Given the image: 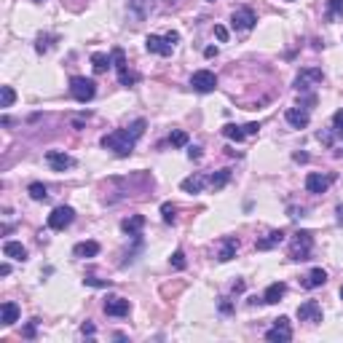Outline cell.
<instances>
[{"instance_id": "17", "label": "cell", "mask_w": 343, "mask_h": 343, "mask_svg": "<svg viewBox=\"0 0 343 343\" xmlns=\"http://www.w3.org/2000/svg\"><path fill=\"white\" fill-rule=\"evenodd\" d=\"M0 322H3L6 327H11V325L19 322V306L14 300H6L3 306H0Z\"/></svg>"}, {"instance_id": "20", "label": "cell", "mask_w": 343, "mask_h": 343, "mask_svg": "<svg viewBox=\"0 0 343 343\" xmlns=\"http://www.w3.org/2000/svg\"><path fill=\"white\" fill-rule=\"evenodd\" d=\"M284 292H287V284H284V282H273V284H268V290H265L263 303H279L284 298Z\"/></svg>"}, {"instance_id": "30", "label": "cell", "mask_w": 343, "mask_h": 343, "mask_svg": "<svg viewBox=\"0 0 343 343\" xmlns=\"http://www.w3.org/2000/svg\"><path fill=\"white\" fill-rule=\"evenodd\" d=\"M169 142H172V145H175V148H185V145H188V134H185L183 129H172V134H169Z\"/></svg>"}, {"instance_id": "37", "label": "cell", "mask_w": 343, "mask_h": 343, "mask_svg": "<svg viewBox=\"0 0 343 343\" xmlns=\"http://www.w3.org/2000/svg\"><path fill=\"white\" fill-rule=\"evenodd\" d=\"M188 158H190V161H201V148H198V145H190V148H188Z\"/></svg>"}, {"instance_id": "54", "label": "cell", "mask_w": 343, "mask_h": 343, "mask_svg": "<svg viewBox=\"0 0 343 343\" xmlns=\"http://www.w3.org/2000/svg\"><path fill=\"white\" fill-rule=\"evenodd\" d=\"M340 153H343V150H340Z\"/></svg>"}, {"instance_id": "4", "label": "cell", "mask_w": 343, "mask_h": 343, "mask_svg": "<svg viewBox=\"0 0 343 343\" xmlns=\"http://www.w3.org/2000/svg\"><path fill=\"white\" fill-rule=\"evenodd\" d=\"M113 64H116V70H118V81L121 86H134L140 81V75L137 73H129L126 67V54H123V49H113Z\"/></svg>"}, {"instance_id": "9", "label": "cell", "mask_w": 343, "mask_h": 343, "mask_svg": "<svg viewBox=\"0 0 343 343\" xmlns=\"http://www.w3.org/2000/svg\"><path fill=\"white\" fill-rule=\"evenodd\" d=\"M265 340H271V343H287V340H292L290 319H287V317L273 319V327H271L268 332H265Z\"/></svg>"}, {"instance_id": "10", "label": "cell", "mask_w": 343, "mask_h": 343, "mask_svg": "<svg viewBox=\"0 0 343 343\" xmlns=\"http://www.w3.org/2000/svg\"><path fill=\"white\" fill-rule=\"evenodd\" d=\"M298 319L300 322H308V325H319L322 322V306L317 300H306L298 306Z\"/></svg>"}, {"instance_id": "26", "label": "cell", "mask_w": 343, "mask_h": 343, "mask_svg": "<svg viewBox=\"0 0 343 343\" xmlns=\"http://www.w3.org/2000/svg\"><path fill=\"white\" fill-rule=\"evenodd\" d=\"M223 137L233 140V142H244L247 131H244V126H236V123H225V126H223Z\"/></svg>"}, {"instance_id": "18", "label": "cell", "mask_w": 343, "mask_h": 343, "mask_svg": "<svg viewBox=\"0 0 343 343\" xmlns=\"http://www.w3.org/2000/svg\"><path fill=\"white\" fill-rule=\"evenodd\" d=\"M236 250H239V239H236V236H225V239H223V247H220V255H217V260H220V263L233 260Z\"/></svg>"}, {"instance_id": "14", "label": "cell", "mask_w": 343, "mask_h": 343, "mask_svg": "<svg viewBox=\"0 0 343 343\" xmlns=\"http://www.w3.org/2000/svg\"><path fill=\"white\" fill-rule=\"evenodd\" d=\"M145 49H148L150 54H158V56H172L175 46H172V43L166 41V38H161V35H148Z\"/></svg>"}, {"instance_id": "49", "label": "cell", "mask_w": 343, "mask_h": 343, "mask_svg": "<svg viewBox=\"0 0 343 343\" xmlns=\"http://www.w3.org/2000/svg\"><path fill=\"white\" fill-rule=\"evenodd\" d=\"M338 220H340V223H343V204H340V207H338Z\"/></svg>"}, {"instance_id": "36", "label": "cell", "mask_w": 343, "mask_h": 343, "mask_svg": "<svg viewBox=\"0 0 343 343\" xmlns=\"http://www.w3.org/2000/svg\"><path fill=\"white\" fill-rule=\"evenodd\" d=\"M89 287H110V282H105V279H97V276H86L83 279Z\"/></svg>"}, {"instance_id": "28", "label": "cell", "mask_w": 343, "mask_h": 343, "mask_svg": "<svg viewBox=\"0 0 343 343\" xmlns=\"http://www.w3.org/2000/svg\"><path fill=\"white\" fill-rule=\"evenodd\" d=\"M27 193H30L32 201H46V198H49V188H46L43 183H32L30 188H27Z\"/></svg>"}, {"instance_id": "19", "label": "cell", "mask_w": 343, "mask_h": 343, "mask_svg": "<svg viewBox=\"0 0 343 343\" xmlns=\"http://www.w3.org/2000/svg\"><path fill=\"white\" fill-rule=\"evenodd\" d=\"M204 185H207V177H204V175H198V172H196V175L185 177V180H183V185H180V188H183L185 193H201V190H204Z\"/></svg>"}, {"instance_id": "1", "label": "cell", "mask_w": 343, "mask_h": 343, "mask_svg": "<svg viewBox=\"0 0 343 343\" xmlns=\"http://www.w3.org/2000/svg\"><path fill=\"white\" fill-rule=\"evenodd\" d=\"M145 126H148L145 118H137L129 129H116V131H110V134H105V137L99 140V145L108 148V150H113V153L121 156V158H126V156H131V150H134L137 140L145 134Z\"/></svg>"}, {"instance_id": "38", "label": "cell", "mask_w": 343, "mask_h": 343, "mask_svg": "<svg viewBox=\"0 0 343 343\" xmlns=\"http://www.w3.org/2000/svg\"><path fill=\"white\" fill-rule=\"evenodd\" d=\"M35 327H38V319H30L24 327V338H35Z\"/></svg>"}, {"instance_id": "52", "label": "cell", "mask_w": 343, "mask_h": 343, "mask_svg": "<svg viewBox=\"0 0 343 343\" xmlns=\"http://www.w3.org/2000/svg\"><path fill=\"white\" fill-rule=\"evenodd\" d=\"M35 3H43V0H35Z\"/></svg>"}, {"instance_id": "22", "label": "cell", "mask_w": 343, "mask_h": 343, "mask_svg": "<svg viewBox=\"0 0 343 343\" xmlns=\"http://www.w3.org/2000/svg\"><path fill=\"white\" fill-rule=\"evenodd\" d=\"M327 282V271L325 268H314L306 279H303V287L306 290H317V287H322V284Z\"/></svg>"}, {"instance_id": "46", "label": "cell", "mask_w": 343, "mask_h": 343, "mask_svg": "<svg viewBox=\"0 0 343 343\" xmlns=\"http://www.w3.org/2000/svg\"><path fill=\"white\" fill-rule=\"evenodd\" d=\"M292 158H295V161H298V164H306V161H308V156H306V153H295Z\"/></svg>"}, {"instance_id": "50", "label": "cell", "mask_w": 343, "mask_h": 343, "mask_svg": "<svg viewBox=\"0 0 343 343\" xmlns=\"http://www.w3.org/2000/svg\"><path fill=\"white\" fill-rule=\"evenodd\" d=\"M340 298H343V287H340Z\"/></svg>"}, {"instance_id": "7", "label": "cell", "mask_w": 343, "mask_h": 343, "mask_svg": "<svg viewBox=\"0 0 343 343\" xmlns=\"http://www.w3.org/2000/svg\"><path fill=\"white\" fill-rule=\"evenodd\" d=\"M335 183V175H322V172H308L306 175V190L314 196L327 193V188Z\"/></svg>"}, {"instance_id": "41", "label": "cell", "mask_w": 343, "mask_h": 343, "mask_svg": "<svg viewBox=\"0 0 343 343\" xmlns=\"http://www.w3.org/2000/svg\"><path fill=\"white\" fill-rule=\"evenodd\" d=\"M94 332H97V330H94V325H91V322H83V325H81V335H94Z\"/></svg>"}, {"instance_id": "2", "label": "cell", "mask_w": 343, "mask_h": 343, "mask_svg": "<svg viewBox=\"0 0 343 343\" xmlns=\"http://www.w3.org/2000/svg\"><path fill=\"white\" fill-rule=\"evenodd\" d=\"M311 250H314V236L308 231H298L290 242V257L292 260H311Z\"/></svg>"}, {"instance_id": "16", "label": "cell", "mask_w": 343, "mask_h": 343, "mask_svg": "<svg viewBox=\"0 0 343 343\" xmlns=\"http://www.w3.org/2000/svg\"><path fill=\"white\" fill-rule=\"evenodd\" d=\"M142 228H145V217H142V215H131V217H126V220L121 223V231L126 236H131V239H134V236H142L140 233Z\"/></svg>"}, {"instance_id": "12", "label": "cell", "mask_w": 343, "mask_h": 343, "mask_svg": "<svg viewBox=\"0 0 343 343\" xmlns=\"http://www.w3.org/2000/svg\"><path fill=\"white\" fill-rule=\"evenodd\" d=\"M46 164H49L54 172H64V169H73L75 166V158L62 153V150H49L46 153Z\"/></svg>"}, {"instance_id": "51", "label": "cell", "mask_w": 343, "mask_h": 343, "mask_svg": "<svg viewBox=\"0 0 343 343\" xmlns=\"http://www.w3.org/2000/svg\"><path fill=\"white\" fill-rule=\"evenodd\" d=\"M207 3H215V0H207Z\"/></svg>"}, {"instance_id": "24", "label": "cell", "mask_w": 343, "mask_h": 343, "mask_svg": "<svg viewBox=\"0 0 343 343\" xmlns=\"http://www.w3.org/2000/svg\"><path fill=\"white\" fill-rule=\"evenodd\" d=\"M110 64H113V56H108V54H91V67H94V73L97 75H102V73H108L110 70Z\"/></svg>"}, {"instance_id": "25", "label": "cell", "mask_w": 343, "mask_h": 343, "mask_svg": "<svg viewBox=\"0 0 343 343\" xmlns=\"http://www.w3.org/2000/svg\"><path fill=\"white\" fill-rule=\"evenodd\" d=\"M282 242H284V231H271L268 239H257L255 247H257V250H273V247L282 244Z\"/></svg>"}, {"instance_id": "43", "label": "cell", "mask_w": 343, "mask_h": 343, "mask_svg": "<svg viewBox=\"0 0 343 343\" xmlns=\"http://www.w3.org/2000/svg\"><path fill=\"white\" fill-rule=\"evenodd\" d=\"M244 131H247V134H257V131H260V123H247Z\"/></svg>"}, {"instance_id": "45", "label": "cell", "mask_w": 343, "mask_h": 343, "mask_svg": "<svg viewBox=\"0 0 343 343\" xmlns=\"http://www.w3.org/2000/svg\"><path fill=\"white\" fill-rule=\"evenodd\" d=\"M204 56H207V59H212V56H217V49H215V46H207V49H204Z\"/></svg>"}, {"instance_id": "32", "label": "cell", "mask_w": 343, "mask_h": 343, "mask_svg": "<svg viewBox=\"0 0 343 343\" xmlns=\"http://www.w3.org/2000/svg\"><path fill=\"white\" fill-rule=\"evenodd\" d=\"M0 94H3V102H0V108H11L14 99H16V94L11 86H0Z\"/></svg>"}, {"instance_id": "27", "label": "cell", "mask_w": 343, "mask_h": 343, "mask_svg": "<svg viewBox=\"0 0 343 343\" xmlns=\"http://www.w3.org/2000/svg\"><path fill=\"white\" fill-rule=\"evenodd\" d=\"M228 180H231V169H220V172H215L212 177H209V185H212L215 190H220L228 185Z\"/></svg>"}, {"instance_id": "48", "label": "cell", "mask_w": 343, "mask_h": 343, "mask_svg": "<svg viewBox=\"0 0 343 343\" xmlns=\"http://www.w3.org/2000/svg\"><path fill=\"white\" fill-rule=\"evenodd\" d=\"M225 156L233 158V156H242V153H239V150H233V148H225Z\"/></svg>"}, {"instance_id": "8", "label": "cell", "mask_w": 343, "mask_h": 343, "mask_svg": "<svg viewBox=\"0 0 343 343\" xmlns=\"http://www.w3.org/2000/svg\"><path fill=\"white\" fill-rule=\"evenodd\" d=\"M73 220H75V209L73 207H56L54 212L49 215L46 225H49L51 231H64V228H67Z\"/></svg>"}, {"instance_id": "44", "label": "cell", "mask_w": 343, "mask_h": 343, "mask_svg": "<svg viewBox=\"0 0 343 343\" xmlns=\"http://www.w3.org/2000/svg\"><path fill=\"white\" fill-rule=\"evenodd\" d=\"M164 38H166V41H169V43H172V46H175V43H177V41H180V32H175V30H172V32H166V35H164Z\"/></svg>"}, {"instance_id": "33", "label": "cell", "mask_w": 343, "mask_h": 343, "mask_svg": "<svg viewBox=\"0 0 343 343\" xmlns=\"http://www.w3.org/2000/svg\"><path fill=\"white\" fill-rule=\"evenodd\" d=\"M335 129H322L319 134H317V140L322 142V145H327V148H332V142H335Z\"/></svg>"}, {"instance_id": "23", "label": "cell", "mask_w": 343, "mask_h": 343, "mask_svg": "<svg viewBox=\"0 0 343 343\" xmlns=\"http://www.w3.org/2000/svg\"><path fill=\"white\" fill-rule=\"evenodd\" d=\"M3 255L11 260H27V250L22 247V242H6L3 244Z\"/></svg>"}, {"instance_id": "35", "label": "cell", "mask_w": 343, "mask_h": 343, "mask_svg": "<svg viewBox=\"0 0 343 343\" xmlns=\"http://www.w3.org/2000/svg\"><path fill=\"white\" fill-rule=\"evenodd\" d=\"M332 129H335L338 137H343V108L335 110V116H332Z\"/></svg>"}, {"instance_id": "5", "label": "cell", "mask_w": 343, "mask_h": 343, "mask_svg": "<svg viewBox=\"0 0 343 343\" xmlns=\"http://www.w3.org/2000/svg\"><path fill=\"white\" fill-rule=\"evenodd\" d=\"M325 81V73H322L319 67H303L298 75H295V89L298 91H308L314 89L317 83Z\"/></svg>"}, {"instance_id": "13", "label": "cell", "mask_w": 343, "mask_h": 343, "mask_svg": "<svg viewBox=\"0 0 343 343\" xmlns=\"http://www.w3.org/2000/svg\"><path fill=\"white\" fill-rule=\"evenodd\" d=\"M129 311H131V303L126 298H108L105 300V314L108 317H129Z\"/></svg>"}, {"instance_id": "29", "label": "cell", "mask_w": 343, "mask_h": 343, "mask_svg": "<svg viewBox=\"0 0 343 343\" xmlns=\"http://www.w3.org/2000/svg\"><path fill=\"white\" fill-rule=\"evenodd\" d=\"M343 19V0H327V22Z\"/></svg>"}, {"instance_id": "40", "label": "cell", "mask_w": 343, "mask_h": 343, "mask_svg": "<svg viewBox=\"0 0 343 343\" xmlns=\"http://www.w3.org/2000/svg\"><path fill=\"white\" fill-rule=\"evenodd\" d=\"M215 35H217V41H228V30H225V27L223 24H215Z\"/></svg>"}, {"instance_id": "34", "label": "cell", "mask_w": 343, "mask_h": 343, "mask_svg": "<svg viewBox=\"0 0 343 343\" xmlns=\"http://www.w3.org/2000/svg\"><path fill=\"white\" fill-rule=\"evenodd\" d=\"M185 252L183 250H177L175 255H172V268H175V271H185Z\"/></svg>"}, {"instance_id": "15", "label": "cell", "mask_w": 343, "mask_h": 343, "mask_svg": "<svg viewBox=\"0 0 343 343\" xmlns=\"http://www.w3.org/2000/svg\"><path fill=\"white\" fill-rule=\"evenodd\" d=\"M284 118H287V123H290L292 129H306L308 121H311L308 108H290L287 113H284Z\"/></svg>"}, {"instance_id": "3", "label": "cell", "mask_w": 343, "mask_h": 343, "mask_svg": "<svg viewBox=\"0 0 343 343\" xmlns=\"http://www.w3.org/2000/svg\"><path fill=\"white\" fill-rule=\"evenodd\" d=\"M70 94L78 102H91L97 97V83L91 78H83V75H75V78H70Z\"/></svg>"}, {"instance_id": "47", "label": "cell", "mask_w": 343, "mask_h": 343, "mask_svg": "<svg viewBox=\"0 0 343 343\" xmlns=\"http://www.w3.org/2000/svg\"><path fill=\"white\" fill-rule=\"evenodd\" d=\"M8 273H11V265L3 263V265H0V276H8Z\"/></svg>"}, {"instance_id": "53", "label": "cell", "mask_w": 343, "mask_h": 343, "mask_svg": "<svg viewBox=\"0 0 343 343\" xmlns=\"http://www.w3.org/2000/svg\"><path fill=\"white\" fill-rule=\"evenodd\" d=\"M287 3H292V0H287Z\"/></svg>"}, {"instance_id": "42", "label": "cell", "mask_w": 343, "mask_h": 343, "mask_svg": "<svg viewBox=\"0 0 343 343\" xmlns=\"http://www.w3.org/2000/svg\"><path fill=\"white\" fill-rule=\"evenodd\" d=\"M220 311L223 314H231L233 311V306H231V300H228V298H220Z\"/></svg>"}, {"instance_id": "21", "label": "cell", "mask_w": 343, "mask_h": 343, "mask_svg": "<svg viewBox=\"0 0 343 343\" xmlns=\"http://www.w3.org/2000/svg\"><path fill=\"white\" fill-rule=\"evenodd\" d=\"M73 255L75 257H86V260H89V257H97L99 255V244L97 242H81V244L73 247Z\"/></svg>"}, {"instance_id": "11", "label": "cell", "mask_w": 343, "mask_h": 343, "mask_svg": "<svg viewBox=\"0 0 343 343\" xmlns=\"http://www.w3.org/2000/svg\"><path fill=\"white\" fill-rule=\"evenodd\" d=\"M257 22V16L252 8H236L233 16H231V24H233V30H252Z\"/></svg>"}, {"instance_id": "6", "label": "cell", "mask_w": 343, "mask_h": 343, "mask_svg": "<svg viewBox=\"0 0 343 343\" xmlns=\"http://www.w3.org/2000/svg\"><path fill=\"white\" fill-rule=\"evenodd\" d=\"M190 86H193V91L198 94H209L217 89V75L212 70H196L190 75Z\"/></svg>"}, {"instance_id": "39", "label": "cell", "mask_w": 343, "mask_h": 343, "mask_svg": "<svg viewBox=\"0 0 343 343\" xmlns=\"http://www.w3.org/2000/svg\"><path fill=\"white\" fill-rule=\"evenodd\" d=\"M35 51H38V54L49 51V38H38V43H35Z\"/></svg>"}, {"instance_id": "31", "label": "cell", "mask_w": 343, "mask_h": 343, "mask_svg": "<svg viewBox=\"0 0 343 343\" xmlns=\"http://www.w3.org/2000/svg\"><path fill=\"white\" fill-rule=\"evenodd\" d=\"M175 212H177V207H175V204H169V201L161 204V217H164V223H166V225H172V223L177 220Z\"/></svg>"}]
</instances>
